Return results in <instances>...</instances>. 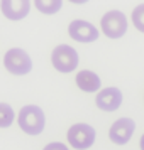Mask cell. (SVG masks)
I'll use <instances>...</instances> for the list:
<instances>
[{"label":"cell","instance_id":"obj_13","mask_svg":"<svg viewBox=\"0 0 144 150\" xmlns=\"http://www.w3.org/2000/svg\"><path fill=\"white\" fill-rule=\"evenodd\" d=\"M132 24L137 30L144 32V4L137 5L134 10H132Z\"/></svg>","mask_w":144,"mask_h":150},{"label":"cell","instance_id":"obj_4","mask_svg":"<svg viewBox=\"0 0 144 150\" xmlns=\"http://www.w3.org/2000/svg\"><path fill=\"white\" fill-rule=\"evenodd\" d=\"M102 32L109 39H119L127 30V19L120 10H109L100 21Z\"/></svg>","mask_w":144,"mask_h":150},{"label":"cell","instance_id":"obj_2","mask_svg":"<svg viewBox=\"0 0 144 150\" xmlns=\"http://www.w3.org/2000/svg\"><path fill=\"white\" fill-rule=\"evenodd\" d=\"M4 64L10 74L15 76H24L31 73L32 69V59L31 56L21 47H12L9 49L5 56H4Z\"/></svg>","mask_w":144,"mask_h":150},{"label":"cell","instance_id":"obj_7","mask_svg":"<svg viewBox=\"0 0 144 150\" xmlns=\"http://www.w3.org/2000/svg\"><path fill=\"white\" fill-rule=\"evenodd\" d=\"M68 34L76 42H93L98 37V30L87 21H73L68 25Z\"/></svg>","mask_w":144,"mask_h":150},{"label":"cell","instance_id":"obj_1","mask_svg":"<svg viewBox=\"0 0 144 150\" xmlns=\"http://www.w3.org/2000/svg\"><path fill=\"white\" fill-rule=\"evenodd\" d=\"M19 127L22 132H26L27 135H39L44 125H46V116L37 105H27L19 111Z\"/></svg>","mask_w":144,"mask_h":150},{"label":"cell","instance_id":"obj_10","mask_svg":"<svg viewBox=\"0 0 144 150\" xmlns=\"http://www.w3.org/2000/svg\"><path fill=\"white\" fill-rule=\"evenodd\" d=\"M76 86L82 89V91H87V93H95L100 89L102 86V81H100V76H97L93 71H88V69H83L76 74Z\"/></svg>","mask_w":144,"mask_h":150},{"label":"cell","instance_id":"obj_12","mask_svg":"<svg viewBox=\"0 0 144 150\" xmlns=\"http://www.w3.org/2000/svg\"><path fill=\"white\" fill-rule=\"evenodd\" d=\"M14 110L7 103H0V128H9L14 122Z\"/></svg>","mask_w":144,"mask_h":150},{"label":"cell","instance_id":"obj_14","mask_svg":"<svg viewBox=\"0 0 144 150\" xmlns=\"http://www.w3.org/2000/svg\"><path fill=\"white\" fill-rule=\"evenodd\" d=\"M42 150H69V149L61 142H53V143H48Z\"/></svg>","mask_w":144,"mask_h":150},{"label":"cell","instance_id":"obj_3","mask_svg":"<svg viewBox=\"0 0 144 150\" xmlns=\"http://www.w3.org/2000/svg\"><path fill=\"white\" fill-rule=\"evenodd\" d=\"M51 62L59 73H71L78 66V52L68 44H59L51 52Z\"/></svg>","mask_w":144,"mask_h":150},{"label":"cell","instance_id":"obj_9","mask_svg":"<svg viewBox=\"0 0 144 150\" xmlns=\"http://www.w3.org/2000/svg\"><path fill=\"white\" fill-rule=\"evenodd\" d=\"M0 7H2V14L9 21H22L31 10V2L29 0H4Z\"/></svg>","mask_w":144,"mask_h":150},{"label":"cell","instance_id":"obj_6","mask_svg":"<svg viewBox=\"0 0 144 150\" xmlns=\"http://www.w3.org/2000/svg\"><path fill=\"white\" fill-rule=\"evenodd\" d=\"M136 130V122L132 118H119L109 130L110 140L117 145H125Z\"/></svg>","mask_w":144,"mask_h":150},{"label":"cell","instance_id":"obj_8","mask_svg":"<svg viewBox=\"0 0 144 150\" xmlns=\"http://www.w3.org/2000/svg\"><path fill=\"white\" fill-rule=\"evenodd\" d=\"M97 106L103 111H115L122 105V93L119 88H105L100 89L97 95Z\"/></svg>","mask_w":144,"mask_h":150},{"label":"cell","instance_id":"obj_11","mask_svg":"<svg viewBox=\"0 0 144 150\" xmlns=\"http://www.w3.org/2000/svg\"><path fill=\"white\" fill-rule=\"evenodd\" d=\"M61 0H36L34 2V7L42 14H56L61 8Z\"/></svg>","mask_w":144,"mask_h":150},{"label":"cell","instance_id":"obj_5","mask_svg":"<svg viewBox=\"0 0 144 150\" xmlns=\"http://www.w3.org/2000/svg\"><path fill=\"white\" fill-rule=\"evenodd\" d=\"M68 142L73 149L85 150L90 149L95 142V130L87 123H76L68 130Z\"/></svg>","mask_w":144,"mask_h":150},{"label":"cell","instance_id":"obj_15","mask_svg":"<svg viewBox=\"0 0 144 150\" xmlns=\"http://www.w3.org/2000/svg\"><path fill=\"white\" fill-rule=\"evenodd\" d=\"M141 150H144V135L141 137Z\"/></svg>","mask_w":144,"mask_h":150}]
</instances>
